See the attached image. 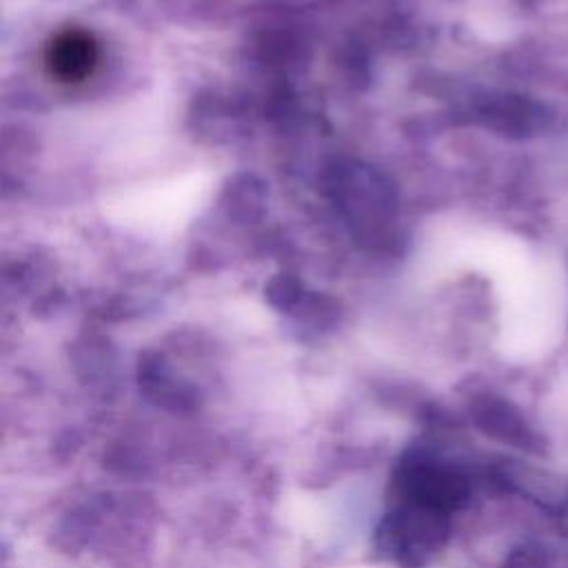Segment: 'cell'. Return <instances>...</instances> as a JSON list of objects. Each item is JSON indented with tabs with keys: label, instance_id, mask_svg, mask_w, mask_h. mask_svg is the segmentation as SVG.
I'll list each match as a JSON object with an SVG mask.
<instances>
[{
	"label": "cell",
	"instance_id": "cell-1",
	"mask_svg": "<svg viewBox=\"0 0 568 568\" xmlns=\"http://www.w3.org/2000/svg\"><path fill=\"white\" fill-rule=\"evenodd\" d=\"M100 49L95 38L80 27H67L51 36L44 47V69L60 84H80L98 67Z\"/></svg>",
	"mask_w": 568,
	"mask_h": 568
}]
</instances>
